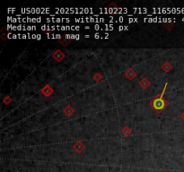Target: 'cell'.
I'll return each mask as SVG.
<instances>
[{"instance_id":"obj_13","label":"cell","mask_w":184,"mask_h":172,"mask_svg":"<svg viewBox=\"0 0 184 172\" xmlns=\"http://www.w3.org/2000/svg\"><path fill=\"white\" fill-rule=\"evenodd\" d=\"M66 39H80V35H75V34H66L65 35Z\"/></svg>"},{"instance_id":"obj_3","label":"cell","mask_w":184,"mask_h":172,"mask_svg":"<svg viewBox=\"0 0 184 172\" xmlns=\"http://www.w3.org/2000/svg\"><path fill=\"white\" fill-rule=\"evenodd\" d=\"M42 31H78L80 30V26H64V25H42L41 27Z\"/></svg>"},{"instance_id":"obj_7","label":"cell","mask_w":184,"mask_h":172,"mask_svg":"<svg viewBox=\"0 0 184 172\" xmlns=\"http://www.w3.org/2000/svg\"><path fill=\"white\" fill-rule=\"evenodd\" d=\"M145 22H150V23H156V22H162V23H169V22H175L174 18H162V17H151L144 18Z\"/></svg>"},{"instance_id":"obj_15","label":"cell","mask_w":184,"mask_h":172,"mask_svg":"<svg viewBox=\"0 0 184 172\" xmlns=\"http://www.w3.org/2000/svg\"><path fill=\"white\" fill-rule=\"evenodd\" d=\"M138 18H132V17L129 18V23H135V22H138Z\"/></svg>"},{"instance_id":"obj_8","label":"cell","mask_w":184,"mask_h":172,"mask_svg":"<svg viewBox=\"0 0 184 172\" xmlns=\"http://www.w3.org/2000/svg\"><path fill=\"white\" fill-rule=\"evenodd\" d=\"M46 21L48 23H69L71 20L70 18H59V17H55V15H51V17L46 18Z\"/></svg>"},{"instance_id":"obj_1","label":"cell","mask_w":184,"mask_h":172,"mask_svg":"<svg viewBox=\"0 0 184 172\" xmlns=\"http://www.w3.org/2000/svg\"><path fill=\"white\" fill-rule=\"evenodd\" d=\"M167 85H168V84H165V85L164 87V90H163L162 93H161L160 95H157L156 96L155 98H153V99L151 100L150 103H149L150 107H151L153 109H155L157 113L163 112V110H164L165 108L168 107V102L164 99V94H165V92Z\"/></svg>"},{"instance_id":"obj_9","label":"cell","mask_w":184,"mask_h":172,"mask_svg":"<svg viewBox=\"0 0 184 172\" xmlns=\"http://www.w3.org/2000/svg\"><path fill=\"white\" fill-rule=\"evenodd\" d=\"M93 29L98 31V30H104V31H112L114 29V25L113 24H104L103 26H101V25H94L93 26Z\"/></svg>"},{"instance_id":"obj_11","label":"cell","mask_w":184,"mask_h":172,"mask_svg":"<svg viewBox=\"0 0 184 172\" xmlns=\"http://www.w3.org/2000/svg\"><path fill=\"white\" fill-rule=\"evenodd\" d=\"M74 149L77 152V153H82L83 150L84 149V146L82 143H76L74 145Z\"/></svg>"},{"instance_id":"obj_5","label":"cell","mask_w":184,"mask_h":172,"mask_svg":"<svg viewBox=\"0 0 184 172\" xmlns=\"http://www.w3.org/2000/svg\"><path fill=\"white\" fill-rule=\"evenodd\" d=\"M7 29L11 31H34L36 30V26H26V25H12L8 24Z\"/></svg>"},{"instance_id":"obj_6","label":"cell","mask_w":184,"mask_h":172,"mask_svg":"<svg viewBox=\"0 0 184 172\" xmlns=\"http://www.w3.org/2000/svg\"><path fill=\"white\" fill-rule=\"evenodd\" d=\"M22 13H31V14H47L49 13V8H24L21 9Z\"/></svg>"},{"instance_id":"obj_4","label":"cell","mask_w":184,"mask_h":172,"mask_svg":"<svg viewBox=\"0 0 184 172\" xmlns=\"http://www.w3.org/2000/svg\"><path fill=\"white\" fill-rule=\"evenodd\" d=\"M76 23H103L105 19L102 17H99L98 15H95L94 17H81V18H75Z\"/></svg>"},{"instance_id":"obj_18","label":"cell","mask_w":184,"mask_h":172,"mask_svg":"<svg viewBox=\"0 0 184 172\" xmlns=\"http://www.w3.org/2000/svg\"><path fill=\"white\" fill-rule=\"evenodd\" d=\"M164 172H166V171H164Z\"/></svg>"},{"instance_id":"obj_17","label":"cell","mask_w":184,"mask_h":172,"mask_svg":"<svg viewBox=\"0 0 184 172\" xmlns=\"http://www.w3.org/2000/svg\"><path fill=\"white\" fill-rule=\"evenodd\" d=\"M182 119H184V112L182 113Z\"/></svg>"},{"instance_id":"obj_16","label":"cell","mask_w":184,"mask_h":172,"mask_svg":"<svg viewBox=\"0 0 184 172\" xmlns=\"http://www.w3.org/2000/svg\"><path fill=\"white\" fill-rule=\"evenodd\" d=\"M129 26H120L119 27V31H124V30H128Z\"/></svg>"},{"instance_id":"obj_2","label":"cell","mask_w":184,"mask_h":172,"mask_svg":"<svg viewBox=\"0 0 184 172\" xmlns=\"http://www.w3.org/2000/svg\"><path fill=\"white\" fill-rule=\"evenodd\" d=\"M56 12L58 13H61V14H91L93 12V9L92 8H71V7H67V8H56Z\"/></svg>"},{"instance_id":"obj_10","label":"cell","mask_w":184,"mask_h":172,"mask_svg":"<svg viewBox=\"0 0 184 172\" xmlns=\"http://www.w3.org/2000/svg\"><path fill=\"white\" fill-rule=\"evenodd\" d=\"M42 21L41 17H35V18H30V17H24L22 18V23H41Z\"/></svg>"},{"instance_id":"obj_12","label":"cell","mask_w":184,"mask_h":172,"mask_svg":"<svg viewBox=\"0 0 184 172\" xmlns=\"http://www.w3.org/2000/svg\"><path fill=\"white\" fill-rule=\"evenodd\" d=\"M133 12L134 13H139V14H142V13H144V14H147V12H148V9L147 8H133Z\"/></svg>"},{"instance_id":"obj_14","label":"cell","mask_w":184,"mask_h":172,"mask_svg":"<svg viewBox=\"0 0 184 172\" xmlns=\"http://www.w3.org/2000/svg\"><path fill=\"white\" fill-rule=\"evenodd\" d=\"M47 37L49 39H60L61 35L60 34H49V33H47Z\"/></svg>"}]
</instances>
